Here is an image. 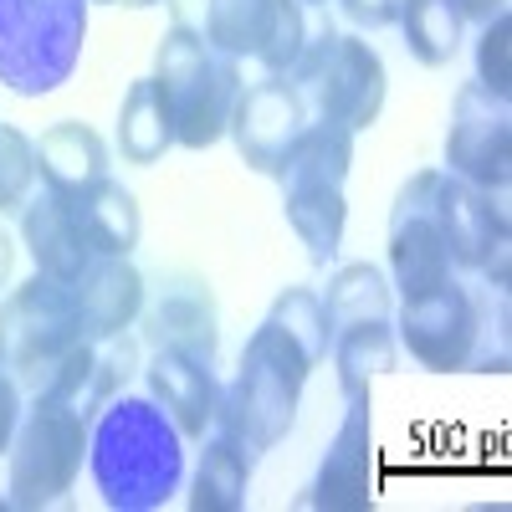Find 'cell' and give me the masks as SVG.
I'll list each match as a JSON object with an SVG mask.
<instances>
[{
  "mask_svg": "<svg viewBox=\"0 0 512 512\" xmlns=\"http://www.w3.org/2000/svg\"><path fill=\"white\" fill-rule=\"evenodd\" d=\"M88 466L113 512H154L185 482V436L154 400L118 395L93 415Z\"/></svg>",
  "mask_w": 512,
  "mask_h": 512,
  "instance_id": "1",
  "label": "cell"
},
{
  "mask_svg": "<svg viewBox=\"0 0 512 512\" xmlns=\"http://www.w3.org/2000/svg\"><path fill=\"white\" fill-rule=\"evenodd\" d=\"M395 338L431 374H507V287H472L451 272L441 287L405 297L395 313Z\"/></svg>",
  "mask_w": 512,
  "mask_h": 512,
  "instance_id": "2",
  "label": "cell"
},
{
  "mask_svg": "<svg viewBox=\"0 0 512 512\" xmlns=\"http://www.w3.org/2000/svg\"><path fill=\"white\" fill-rule=\"evenodd\" d=\"M308 374H313V364L303 359V349L272 318H262L241 349L231 390H221V400H216V431H226L236 446H246V456L282 446L297 420V405H303Z\"/></svg>",
  "mask_w": 512,
  "mask_h": 512,
  "instance_id": "3",
  "label": "cell"
},
{
  "mask_svg": "<svg viewBox=\"0 0 512 512\" xmlns=\"http://www.w3.org/2000/svg\"><path fill=\"white\" fill-rule=\"evenodd\" d=\"M154 82L164 93L169 123H175L180 149H210L226 139L236 98H241V57L221 52L216 41H205V31L175 21L159 36L154 52Z\"/></svg>",
  "mask_w": 512,
  "mask_h": 512,
  "instance_id": "4",
  "label": "cell"
},
{
  "mask_svg": "<svg viewBox=\"0 0 512 512\" xmlns=\"http://www.w3.org/2000/svg\"><path fill=\"white\" fill-rule=\"evenodd\" d=\"M349 169H354V128L313 118L303 128V139L292 144V154L282 159V169L272 175L282 185V216L318 267H328L338 246H344Z\"/></svg>",
  "mask_w": 512,
  "mask_h": 512,
  "instance_id": "5",
  "label": "cell"
},
{
  "mask_svg": "<svg viewBox=\"0 0 512 512\" xmlns=\"http://www.w3.org/2000/svg\"><path fill=\"white\" fill-rule=\"evenodd\" d=\"M88 41V0H0V82L47 98L77 72Z\"/></svg>",
  "mask_w": 512,
  "mask_h": 512,
  "instance_id": "6",
  "label": "cell"
},
{
  "mask_svg": "<svg viewBox=\"0 0 512 512\" xmlns=\"http://www.w3.org/2000/svg\"><path fill=\"white\" fill-rule=\"evenodd\" d=\"M297 98H303L308 118L318 123H344V128H374L384 113V93H390V77H384V57L369 47L364 36L333 31L323 26L303 57L287 67Z\"/></svg>",
  "mask_w": 512,
  "mask_h": 512,
  "instance_id": "7",
  "label": "cell"
},
{
  "mask_svg": "<svg viewBox=\"0 0 512 512\" xmlns=\"http://www.w3.org/2000/svg\"><path fill=\"white\" fill-rule=\"evenodd\" d=\"M82 338L88 333H82L72 282L36 272L31 282H21L16 292L0 297V369L21 384V395L47 390L52 369Z\"/></svg>",
  "mask_w": 512,
  "mask_h": 512,
  "instance_id": "8",
  "label": "cell"
},
{
  "mask_svg": "<svg viewBox=\"0 0 512 512\" xmlns=\"http://www.w3.org/2000/svg\"><path fill=\"white\" fill-rule=\"evenodd\" d=\"M88 431H93V420L82 410H72L52 395H31V410H21V425L6 451L11 507L36 512V507L62 502L82 472V456H88Z\"/></svg>",
  "mask_w": 512,
  "mask_h": 512,
  "instance_id": "9",
  "label": "cell"
},
{
  "mask_svg": "<svg viewBox=\"0 0 512 512\" xmlns=\"http://www.w3.org/2000/svg\"><path fill=\"white\" fill-rule=\"evenodd\" d=\"M344 420L328 441L318 477L297 492L303 512H369L379 502V451H374V400L369 390L344 395Z\"/></svg>",
  "mask_w": 512,
  "mask_h": 512,
  "instance_id": "10",
  "label": "cell"
},
{
  "mask_svg": "<svg viewBox=\"0 0 512 512\" xmlns=\"http://www.w3.org/2000/svg\"><path fill=\"white\" fill-rule=\"evenodd\" d=\"M446 175L487 195H507L512 185V113H507V98H492L482 82H466L451 98Z\"/></svg>",
  "mask_w": 512,
  "mask_h": 512,
  "instance_id": "11",
  "label": "cell"
},
{
  "mask_svg": "<svg viewBox=\"0 0 512 512\" xmlns=\"http://www.w3.org/2000/svg\"><path fill=\"white\" fill-rule=\"evenodd\" d=\"M436 175L441 169L410 175L395 195V210H390V287L400 292V303L441 287L456 272L446 256L441 221H436Z\"/></svg>",
  "mask_w": 512,
  "mask_h": 512,
  "instance_id": "12",
  "label": "cell"
},
{
  "mask_svg": "<svg viewBox=\"0 0 512 512\" xmlns=\"http://www.w3.org/2000/svg\"><path fill=\"white\" fill-rule=\"evenodd\" d=\"M200 31L231 57H256L267 72H287L308 47L303 0H205Z\"/></svg>",
  "mask_w": 512,
  "mask_h": 512,
  "instance_id": "13",
  "label": "cell"
},
{
  "mask_svg": "<svg viewBox=\"0 0 512 512\" xmlns=\"http://www.w3.org/2000/svg\"><path fill=\"white\" fill-rule=\"evenodd\" d=\"M308 123L313 118H308L303 98H297L292 77L287 72H267L262 82H246L241 88L226 134H231V144H236L246 169H256V175H277L282 159L292 154L297 139H303Z\"/></svg>",
  "mask_w": 512,
  "mask_h": 512,
  "instance_id": "14",
  "label": "cell"
},
{
  "mask_svg": "<svg viewBox=\"0 0 512 512\" xmlns=\"http://www.w3.org/2000/svg\"><path fill=\"white\" fill-rule=\"evenodd\" d=\"M144 344L149 349H175L190 354L200 364H216L221 349V313H216V297L200 277H169L154 303L144 297Z\"/></svg>",
  "mask_w": 512,
  "mask_h": 512,
  "instance_id": "15",
  "label": "cell"
},
{
  "mask_svg": "<svg viewBox=\"0 0 512 512\" xmlns=\"http://www.w3.org/2000/svg\"><path fill=\"white\" fill-rule=\"evenodd\" d=\"M436 221L446 236V256L456 272H482V262L497 246H512L507 236V205L502 195H487L456 175H436Z\"/></svg>",
  "mask_w": 512,
  "mask_h": 512,
  "instance_id": "16",
  "label": "cell"
},
{
  "mask_svg": "<svg viewBox=\"0 0 512 512\" xmlns=\"http://www.w3.org/2000/svg\"><path fill=\"white\" fill-rule=\"evenodd\" d=\"M216 364H200L190 354L175 349H154L144 379H149V400L180 425L185 441H205V431L216 425V400H221V384L210 374Z\"/></svg>",
  "mask_w": 512,
  "mask_h": 512,
  "instance_id": "17",
  "label": "cell"
},
{
  "mask_svg": "<svg viewBox=\"0 0 512 512\" xmlns=\"http://www.w3.org/2000/svg\"><path fill=\"white\" fill-rule=\"evenodd\" d=\"M77 313H82V333L88 338H113L123 328H134L144 313V272L128 256H93L88 272L72 282Z\"/></svg>",
  "mask_w": 512,
  "mask_h": 512,
  "instance_id": "18",
  "label": "cell"
},
{
  "mask_svg": "<svg viewBox=\"0 0 512 512\" xmlns=\"http://www.w3.org/2000/svg\"><path fill=\"white\" fill-rule=\"evenodd\" d=\"M21 241L31 251L36 272H47L57 282H77L82 272H88V262H93V246L82 241V231L72 226L62 195L47 190V185L31 190V200L21 205Z\"/></svg>",
  "mask_w": 512,
  "mask_h": 512,
  "instance_id": "19",
  "label": "cell"
},
{
  "mask_svg": "<svg viewBox=\"0 0 512 512\" xmlns=\"http://www.w3.org/2000/svg\"><path fill=\"white\" fill-rule=\"evenodd\" d=\"M62 205H67V216L72 226L82 231V241L93 246V256H128L139 246V200L128 195L113 175L93 180V185H82V190H57Z\"/></svg>",
  "mask_w": 512,
  "mask_h": 512,
  "instance_id": "20",
  "label": "cell"
},
{
  "mask_svg": "<svg viewBox=\"0 0 512 512\" xmlns=\"http://www.w3.org/2000/svg\"><path fill=\"white\" fill-rule=\"evenodd\" d=\"M31 144H36V180L47 190H82L108 175V144L77 118L52 123Z\"/></svg>",
  "mask_w": 512,
  "mask_h": 512,
  "instance_id": "21",
  "label": "cell"
},
{
  "mask_svg": "<svg viewBox=\"0 0 512 512\" xmlns=\"http://www.w3.org/2000/svg\"><path fill=\"white\" fill-rule=\"evenodd\" d=\"M328 354L338 369V390L359 395L379 374H390L400 364V338H395V318H359L328 333Z\"/></svg>",
  "mask_w": 512,
  "mask_h": 512,
  "instance_id": "22",
  "label": "cell"
},
{
  "mask_svg": "<svg viewBox=\"0 0 512 512\" xmlns=\"http://www.w3.org/2000/svg\"><path fill=\"white\" fill-rule=\"evenodd\" d=\"M251 492V456L246 446H236L226 431H210L195 482H190V507L195 512H241Z\"/></svg>",
  "mask_w": 512,
  "mask_h": 512,
  "instance_id": "23",
  "label": "cell"
},
{
  "mask_svg": "<svg viewBox=\"0 0 512 512\" xmlns=\"http://www.w3.org/2000/svg\"><path fill=\"white\" fill-rule=\"evenodd\" d=\"M169 149H175V123H169L164 93L154 77H139L118 108V154L123 164H159Z\"/></svg>",
  "mask_w": 512,
  "mask_h": 512,
  "instance_id": "24",
  "label": "cell"
},
{
  "mask_svg": "<svg viewBox=\"0 0 512 512\" xmlns=\"http://www.w3.org/2000/svg\"><path fill=\"white\" fill-rule=\"evenodd\" d=\"M323 313H328V333L359 318H395V287L374 262H349L328 277Z\"/></svg>",
  "mask_w": 512,
  "mask_h": 512,
  "instance_id": "25",
  "label": "cell"
},
{
  "mask_svg": "<svg viewBox=\"0 0 512 512\" xmlns=\"http://www.w3.org/2000/svg\"><path fill=\"white\" fill-rule=\"evenodd\" d=\"M400 31L420 67H446L461 52V11L451 0H400Z\"/></svg>",
  "mask_w": 512,
  "mask_h": 512,
  "instance_id": "26",
  "label": "cell"
},
{
  "mask_svg": "<svg viewBox=\"0 0 512 512\" xmlns=\"http://www.w3.org/2000/svg\"><path fill=\"white\" fill-rule=\"evenodd\" d=\"M134 364H139V338L128 328L113 338H93V359H88V379L77 390V410L93 420L103 405H113L123 395V384L134 379Z\"/></svg>",
  "mask_w": 512,
  "mask_h": 512,
  "instance_id": "27",
  "label": "cell"
},
{
  "mask_svg": "<svg viewBox=\"0 0 512 512\" xmlns=\"http://www.w3.org/2000/svg\"><path fill=\"white\" fill-rule=\"evenodd\" d=\"M297 349H303V359L318 369L328 359V313H323V297L313 287H287L277 292V303L267 313Z\"/></svg>",
  "mask_w": 512,
  "mask_h": 512,
  "instance_id": "28",
  "label": "cell"
},
{
  "mask_svg": "<svg viewBox=\"0 0 512 512\" xmlns=\"http://www.w3.org/2000/svg\"><path fill=\"white\" fill-rule=\"evenodd\" d=\"M36 190V144L16 123H0V216L21 210Z\"/></svg>",
  "mask_w": 512,
  "mask_h": 512,
  "instance_id": "29",
  "label": "cell"
},
{
  "mask_svg": "<svg viewBox=\"0 0 512 512\" xmlns=\"http://www.w3.org/2000/svg\"><path fill=\"white\" fill-rule=\"evenodd\" d=\"M512 21L507 11L482 21V36H477V82L492 93V98H512Z\"/></svg>",
  "mask_w": 512,
  "mask_h": 512,
  "instance_id": "30",
  "label": "cell"
},
{
  "mask_svg": "<svg viewBox=\"0 0 512 512\" xmlns=\"http://www.w3.org/2000/svg\"><path fill=\"white\" fill-rule=\"evenodd\" d=\"M338 11H344L359 31H384L400 21V0H338Z\"/></svg>",
  "mask_w": 512,
  "mask_h": 512,
  "instance_id": "31",
  "label": "cell"
},
{
  "mask_svg": "<svg viewBox=\"0 0 512 512\" xmlns=\"http://www.w3.org/2000/svg\"><path fill=\"white\" fill-rule=\"evenodd\" d=\"M16 425H21V384H16L6 369H0V456L11 451Z\"/></svg>",
  "mask_w": 512,
  "mask_h": 512,
  "instance_id": "32",
  "label": "cell"
},
{
  "mask_svg": "<svg viewBox=\"0 0 512 512\" xmlns=\"http://www.w3.org/2000/svg\"><path fill=\"white\" fill-rule=\"evenodd\" d=\"M451 6L461 11V21H492V16H502L507 11V0H451Z\"/></svg>",
  "mask_w": 512,
  "mask_h": 512,
  "instance_id": "33",
  "label": "cell"
},
{
  "mask_svg": "<svg viewBox=\"0 0 512 512\" xmlns=\"http://www.w3.org/2000/svg\"><path fill=\"white\" fill-rule=\"evenodd\" d=\"M11 262H16V251H11V241H6V231H0V287L11 282Z\"/></svg>",
  "mask_w": 512,
  "mask_h": 512,
  "instance_id": "34",
  "label": "cell"
},
{
  "mask_svg": "<svg viewBox=\"0 0 512 512\" xmlns=\"http://www.w3.org/2000/svg\"><path fill=\"white\" fill-rule=\"evenodd\" d=\"M118 6H134V11H144V6H159V0H118Z\"/></svg>",
  "mask_w": 512,
  "mask_h": 512,
  "instance_id": "35",
  "label": "cell"
},
{
  "mask_svg": "<svg viewBox=\"0 0 512 512\" xmlns=\"http://www.w3.org/2000/svg\"><path fill=\"white\" fill-rule=\"evenodd\" d=\"M303 6H328V0H303Z\"/></svg>",
  "mask_w": 512,
  "mask_h": 512,
  "instance_id": "36",
  "label": "cell"
},
{
  "mask_svg": "<svg viewBox=\"0 0 512 512\" xmlns=\"http://www.w3.org/2000/svg\"><path fill=\"white\" fill-rule=\"evenodd\" d=\"M0 507H11V497H0Z\"/></svg>",
  "mask_w": 512,
  "mask_h": 512,
  "instance_id": "37",
  "label": "cell"
},
{
  "mask_svg": "<svg viewBox=\"0 0 512 512\" xmlns=\"http://www.w3.org/2000/svg\"><path fill=\"white\" fill-rule=\"evenodd\" d=\"M103 6H118V0H103Z\"/></svg>",
  "mask_w": 512,
  "mask_h": 512,
  "instance_id": "38",
  "label": "cell"
}]
</instances>
